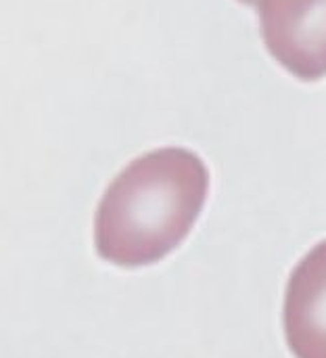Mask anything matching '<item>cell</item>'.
I'll return each instance as SVG.
<instances>
[{"mask_svg":"<svg viewBox=\"0 0 326 358\" xmlns=\"http://www.w3.org/2000/svg\"><path fill=\"white\" fill-rule=\"evenodd\" d=\"M285 338L295 358H326V241L293 268L283 306Z\"/></svg>","mask_w":326,"mask_h":358,"instance_id":"obj_3","label":"cell"},{"mask_svg":"<svg viewBox=\"0 0 326 358\" xmlns=\"http://www.w3.org/2000/svg\"><path fill=\"white\" fill-rule=\"evenodd\" d=\"M268 52L297 80L326 78V0H255Z\"/></svg>","mask_w":326,"mask_h":358,"instance_id":"obj_2","label":"cell"},{"mask_svg":"<svg viewBox=\"0 0 326 358\" xmlns=\"http://www.w3.org/2000/svg\"><path fill=\"white\" fill-rule=\"evenodd\" d=\"M207 195L209 170L191 149L163 147L136 157L98 201L96 254L121 268L163 260L188 237Z\"/></svg>","mask_w":326,"mask_h":358,"instance_id":"obj_1","label":"cell"},{"mask_svg":"<svg viewBox=\"0 0 326 358\" xmlns=\"http://www.w3.org/2000/svg\"><path fill=\"white\" fill-rule=\"evenodd\" d=\"M239 2H243V4H247V6H253L255 0H239Z\"/></svg>","mask_w":326,"mask_h":358,"instance_id":"obj_4","label":"cell"}]
</instances>
